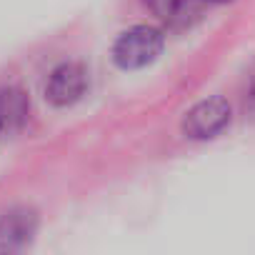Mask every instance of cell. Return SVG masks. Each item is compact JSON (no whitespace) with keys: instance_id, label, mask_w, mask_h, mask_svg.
I'll list each match as a JSON object with an SVG mask.
<instances>
[{"instance_id":"6da1fadb","label":"cell","mask_w":255,"mask_h":255,"mask_svg":"<svg viewBox=\"0 0 255 255\" xmlns=\"http://www.w3.org/2000/svg\"><path fill=\"white\" fill-rule=\"evenodd\" d=\"M160 50H163V33L150 25H135L115 40L113 58L120 68L135 70L150 65L160 55Z\"/></svg>"},{"instance_id":"7a4b0ae2","label":"cell","mask_w":255,"mask_h":255,"mask_svg":"<svg viewBox=\"0 0 255 255\" xmlns=\"http://www.w3.org/2000/svg\"><path fill=\"white\" fill-rule=\"evenodd\" d=\"M228 123H230V103L225 98H208L185 113L183 133L193 140H208L215 138Z\"/></svg>"},{"instance_id":"3957f363","label":"cell","mask_w":255,"mask_h":255,"mask_svg":"<svg viewBox=\"0 0 255 255\" xmlns=\"http://www.w3.org/2000/svg\"><path fill=\"white\" fill-rule=\"evenodd\" d=\"M85 88H88L85 68L80 63H63L50 73L48 85H45V95L53 105L65 108V105H73L75 100H80Z\"/></svg>"},{"instance_id":"277c9868","label":"cell","mask_w":255,"mask_h":255,"mask_svg":"<svg viewBox=\"0 0 255 255\" xmlns=\"http://www.w3.org/2000/svg\"><path fill=\"white\" fill-rule=\"evenodd\" d=\"M38 228V218L28 208H15L0 218V250H23Z\"/></svg>"},{"instance_id":"5b68a950","label":"cell","mask_w":255,"mask_h":255,"mask_svg":"<svg viewBox=\"0 0 255 255\" xmlns=\"http://www.w3.org/2000/svg\"><path fill=\"white\" fill-rule=\"evenodd\" d=\"M30 103L18 88H0V133L18 130L28 120Z\"/></svg>"},{"instance_id":"8992f818","label":"cell","mask_w":255,"mask_h":255,"mask_svg":"<svg viewBox=\"0 0 255 255\" xmlns=\"http://www.w3.org/2000/svg\"><path fill=\"white\" fill-rule=\"evenodd\" d=\"M145 3H148V8H150L158 18H163V20H175V18H180L183 10H185V0H145Z\"/></svg>"}]
</instances>
